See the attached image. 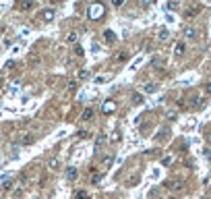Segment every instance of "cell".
I'll use <instances>...</instances> for the list:
<instances>
[{
  "label": "cell",
  "instance_id": "6da1fadb",
  "mask_svg": "<svg viewBox=\"0 0 211 199\" xmlns=\"http://www.w3.org/2000/svg\"><path fill=\"white\" fill-rule=\"evenodd\" d=\"M102 15H104V4H99V2H93V4L89 6V17H91L93 21H97Z\"/></svg>",
  "mask_w": 211,
  "mask_h": 199
},
{
  "label": "cell",
  "instance_id": "7a4b0ae2",
  "mask_svg": "<svg viewBox=\"0 0 211 199\" xmlns=\"http://www.w3.org/2000/svg\"><path fill=\"white\" fill-rule=\"evenodd\" d=\"M166 187L170 189L172 193H178V191H182V189H184V185H182L180 180H170V183H166Z\"/></svg>",
  "mask_w": 211,
  "mask_h": 199
},
{
  "label": "cell",
  "instance_id": "3957f363",
  "mask_svg": "<svg viewBox=\"0 0 211 199\" xmlns=\"http://www.w3.org/2000/svg\"><path fill=\"white\" fill-rule=\"evenodd\" d=\"M39 17H42L44 21H52V19L56 17V11H54V9H44V11L39 12Z\"/></svg>",
  "mask_w": 211,
  "mask_h": 199
},
{
  "label": "cell",
  "instance_id": "277c9868",
  "mask_svg": "<svg viewBox=\"0 0 211 199\" xmlns=\"http://www.w3.org/2000/svg\"><path fill=\"white\" fill-rule=\"evenodd\" d=\"M77 176H79V170H77L75 166H70L69 170H66V178H69V180H77Z\"/></svg>",
  "mask_w": 211,
  "mask_h": 199
},
{
  "label": "cell",
  "instance_id": "5b68a950",
  "mask_svg": "<svg viewBox=\"0 0 211 199\" xmlns=\"http://www.w3.org/2000/svg\"><path fill=\"white\" fill-rule=\"evenodd\" d=\"M104 112H106V114H112V112H116V104H114L112 100H110V102H106V104H104Z\"/></svg>",
  "mask_w": 211,
  "mask_h": 199
},
{
  "label": "cell",
  "instance_id": "8992f818",
  "mask_svg": "<svg viewBox=\"0 0 211 199\" xmlns=\"http://www.w3.org/2000/svg\"><path fill=\"white\" fill-rule=\"evenodd\" d=\"M176 56H182V54H184V52H186V44H184V42H178V44H176Z\"/></svg>",
  "mask_w": 211,
  "mask_h": 199
},
{
  "label": "cell",
  "instance_id": "52a82bcc",
  "mask_svg": "<svg viewBox=\"0 0 211 199\" xmlns=\"http://www.w3.org/2000/svg\"><path fill=\"white\" fill-rule=\"evenodd\" d=\"M93 114H95V110L93 108H85V110H83V120H91V118H93Z\"/></svg>",
  "mask_w": 211,
  "mask_h": 199
},
{
  "label": "cell",
  "instance_id": "ba28073f",
  "mask_svg": "<svg viewBox=\"0 0 211 199\" xmlns=\"http://www.w3.org/2000/svg\"><path fill=\"white\" fill-rule=\"evenodd\" d=\"M33 141H35L33 135H23V137H21V145H31Z\"/></svg>",
  "mask_w": 211,
  "mask_h": 199
},
{
  "label": "cell",
  "instance_id": "9c48e42d",
  "mask_svg": "<svg viewBox=\"0 0 211 199\" xmlns=\"http://www.w3.org/2000/svg\"><path fill=\"white\" fill-rule=\"evenodd\" d=\"M184 37H190V39L197 37V29H195V27H186V29H184Z\"/></svg>",
  "mask_w": 211,
  "mask_h": 199
},
{
  "label": "cell",
  "instance_id": "30bf717a",
  "mask_svg": "<svg viewBox=\"0 0 211 199\" xmlns=\"http://www.w3.org/2000/svg\"><path fill=\"white\" fill-rule=\"evenodd\" d=\"M31 6H33V2H31V0H23V2H19V9H21V11H29Z\"/></svg>",
  "mask_w": 211,
  "mask_h": 199
},
{
  "label": "cell",
  "instance_id": "8fae6325",
  "mask_svg": "<svg viewBox=\"0 0 211 199\" xmlns=\"http://www.w3.org/2000/svg\"><path fill=\"white\" fill-rule=\"evenodd\" d=\"M199 6H193V9H186V12H184V15H186V17H195V15H199Z\"/></svg>",
  "mask_w": 211,
  "mask_h": 199
},
{
  "label": "cell",
  "instance_id": "7c38bea8",
  "mask_svg": "<svg viewBox=\"0 0 211 199\" xmlns=\"http://www.w3.org/2000/svg\"><path fill=\"white\" fill-rule=\"evenodd\" d=\"M157 37H159V42H166V39L170 37V31H168V29H159V35H157Z\"/></svg>",
  "mask_w": 211,
  "mask_h": 199
},
{
  "label": "cell",
  "instance_id": "4fadbf2b",
  "mask_svg": "<svg viewBox=\"0 0 211 199\" xmlns=\"http://www.w3.org/2000/svg\"><path fill=\"white\" fill-rule=\"evenodd\" d=\"M132 102H135V104H143V102H145L143 94H135V95H132Z\"/></svg>",
  "mask_w": 211,
  "mask_h": 199
},
{
  "label": "cell",
  "instance_id": "5bb4252c",
  "mask_svg": "<svg viewBox=\"0 0 211 199\" xmlns=\"http://www.w3.org/2000/svg\"><path fill=\"white\" fill-rule=\"evenodd\" d=\"M155 89H157V85H153V83H147V85H145V91H147V94H153Z\"/></svg>",
  "mask_w": 211,
  "mask_h": 199
},
{
  "label": "cell",
  "instance_id": "9a60e30c",
  "mask_svg": "<svg viewBox=\"0 0 211 199\" xmlns=\"http://www.w3.org/2000/svg\"><path fill=\"white\" fill-rule=\"evenodd\" d=\"M168 9H170V11H176V9H178V0H170V2H168Z\"/></svg>",
  "mask_w": 211,
  "mask_h": 199
},
{
  "label": "cell",
  "instance_id": "2e32d148",
  "mask_svg": "<svg viewBox=\"0 0 211 199\" xmlns=\"http://www.w3.org/2000/svg\"><path fill=\"white\" fill-rule=\"evenodd\" d=\"M60 164H58V160H50V170H58Z\"/></svg>",
  "mask_w": 211,
  "mask_h": 199
},
{
  "label": "cell",
  "instance_id": "e0dca14e",
  "mask_svg": "<svg viewBox=\"0 0 211 199\" xmlns=\"http://www.w3.org/2000/svg\"><path fill=\"white\" fill-rule=\"evenodd\" d=\"M2 189H4V191H11L12 189V180H4V183H2Z\"/></svg>",
  "mask_w": 211,
  "mask_h": 199
},
{
  "label": "cell",
  "instance_id": "ac0fdd59",
  "mask_svg": "<svg viewBox=\"0 0 211 199\" xmlns=\"http://www.w3.org/2000/svg\"><path fill=\"white\" fill-rule=\"evenodd\" d=\"M77 39H79V35H77V33H70L69 35V44H75Z\"/></svg>",
  "mask_w": 211,
  "mask_h": 199
},
{
  "label": "cell",
  "instance_id": "d6986e66",
  "mask_svg": "<svg viewBox=\"0 0 211 199\" xmlns=\"http://www.w3.org/2000/svg\"><path fill=\"white\" fill-rule=\"evenodd\" d=\"M87 77H89L87 70H79V79H87Z\"/></svg>",
  "mask_w": 211,
  "mask_h": 199
},
{
  "label": "cell",
  "instance_id": "ffe728a7",
  "mask_svg": "<svg viewBox=\"0 0 211 199\" xmlns=\"http://www.w3.org/2000/svg\"><path fill=\"white\" fill-rule=\"evenodd\" d=\"M106 37H108V42H114V35H112V31H106Z\"/></svg>",
  "mask_w": 211,
  "mask_h": 199
},
{
  "label": "cell",
  "instance_id": "44dd1931",
  "mask_svg": "<svg viewBox=\"0 0 211 199\" xmlns=\"http://www.w3.org/2000/svg\"><path fill=\"white\" fill-rule=\"evenodd\" d=\"M75 195H77V197H87V191H77Z\"/></svg>",
  "mask_w": 211,
  "mask_h": 199
},
{
  "label": "cell",
  "instance_id": "7402d4cb",
  "mask_svg": "<svg viewBox=\"0 0 211 199\" xmlns=\"http://www.w3.org/2000/svg\"><path fill=\"white\" fill-rule=\"evenodd\" d=\"M75 52H77V56H83V48H81V46L75 48Z\"/></svg>",
  "mask_w": 211,
  "mask_h": 199
},
{
  "label": "cell",
  "instance_id": "603a6c76",
  "mask_svg": "<svg viewBox=\"0 0 211 199\" xmlns=\"http://www.w3.org/2000/svg\"><path fill=\"white\" fill-rule=\"evenodd\" d=\"M122 2H124V0H112V4H114V6H120Z\"/></svg>",
  "mask_w": 211,
  "mask_h": 199
},
{
  "label": "cell",
  "instance_id": "cb8c5ba5",
  "mask_svg": "<svg viewBox=\"0 0 211 199\" xmlns=\"http://www.w3.org/2000/svg\"><path fill=\"white\" fill-rule=\"evenodd\" d=\"M151 2H153V0H143V6H149Z\"/></svg>",
  "mask_w": 211,
  "mask_h": 199
},
{
  "label": "cell",
  "instance_id": "d4e9b609",
  "mask_svg": "<svg viewBox=\"0 0 211 199\" xmlns=\"http://www.w3.org/2000/svg\"><path fill=\"white\" fill-rule=\"evenodd\" d=\"M207 94H209V95H211V81H209V83H207Z\"/></svg>",
  "mask_w": 211,
  "mask_h": 199
},
{
  "label": "cell",
  "instance_id": "484cf974",
  "mask_svg": "<svg viewBox=\"0 0 211 199\" xmlns=\"http://www.w3.org/2000/svg\"><path fill=\"white\" fill-rule=\"evenodd\" d=\"M0 141H2V135H0Z\"/></svg>",
  "mask_w": 211,
  "mask_h": 199
}]
</instances>
